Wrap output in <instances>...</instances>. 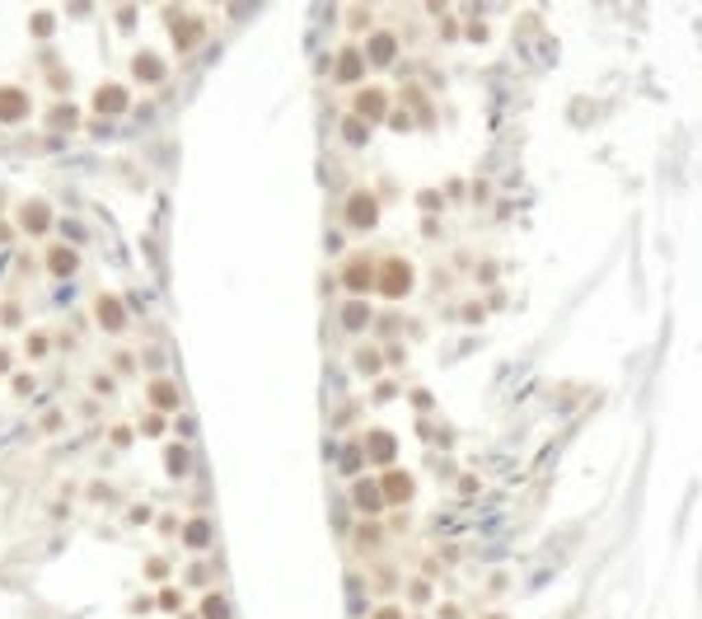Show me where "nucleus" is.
<instances>
[{"mask_svg":"<svg viewBox=\"0 0 702 619\" xmlns=\"http://www.w3.org/2000/svg\"><path fill=\"white\" fill-rule=\"evenodd\" d=\"M28 113H33V94L24 85H0V122L14 127V122H24Z\"/></svg>","mask_w":702,"mask_h":619,"instance_id":"obj_1","label":"nucleus"},{"mask_svg":"<svg viewBox=\"0 0 702 619\" xmlns=\"http://www.w3.org/2000/svg\"><path fill=\"white\" fill-rule=\"evenodd\" d=\"M52 225V207L43 202V197H33V202H24L19 207V230H28V235H43Z\"/></svg>","mask_w":702,"mask_h":619,"instance_id":"obj_2","label":"nucleus"},{"mask_svg":"<svg viewBox=\"0 0 702 619\" xmlns=\"http://www.w3.org/2000/svg\"><path fill=\"white\" fill-rule=\"evenodd\" d=\"M375 216H379V207H375V197H365V192H356V197L347 202V225H351V230H370Z\"/></svg>","mask_w":702,"mask_h":619,"instance_id":"obj_3","label":"nucleus"},{"mask_svg":"<svg viewBox=\"0 0 702 619\" xmlns=\"http://www.w3.org/2000/svg\"><path fill=\"white\" fill-rule=\"evenodd\" d=\"M94 108H99L104 117L127 113V89H122V85H99V89H94Z\"/></svg>","mask_w":702,"mask_h":619,"instance_id":"obj_4","label":"nucleus"},{"mask_svg":"<svg viewBox=\"0 0 702 619\" xmlns=\"http://www.w3.org/2000/svg\"><path fill=\"white\" fill-rule=\"evenodd\" d=\"M131 71H136V80L159 85V80H164V56H155V52H136V61H131Z\"/></svg>","mask_w":702,"mask_h":619,"instance_id":"obj_5","label":"nucleus"},{"mask_svg":"<svg viewBox=\"0 0 702 619\" xmlns=\"http://www.w3.org/2000/svg\"><path fill=\"white\" fill-rule=\"evenodd\" d=\"M47 268H52L56 277H71V272L80 268V254L71 249V244H52V249H47Z\"/></svg>","mask_w":702,"mask_h":619,"instance_id":"obj_6","label":"nucleus"},{"mask_svg":"<svg viewBox=\"0 0 702 619\" xmlns=\"http://www.w3.org/2000/svg\"><path fill=\"white\" fill-rule=\"evenodd\" d=\"M94 315H99V324H104V328H113V333L127 324V310H122V300H117V296H99Z\"/></svg>","mask_w":702,"mask_h":619,"instance_id":"obj_7","label":"nucleus"},{"mask_svg":"<svg viewBox=\"0 0 702 619\" xmlns=\"http://www.w3.org/2000/svg\"><path fill=\"white\" fill-rule=\"evenodd\" d=\"M361 66H365V52L347 47V52L338 56V80H361Z\"/></svg>","mask_w":702,"mask_h":619,"instance_id":"obj_8","label":"nucleus"},{"mask_svg":"<svg viewBox=\"0 0 702 619\" xmlns=\"http://www.w3.org/2000/svg\"><path fill=\"white\" fill-rule=\"evenodd\" d=\"M408 286H412V268H408V263H393V268L384 272V291L398 296V291H408Z\"/></svg>","mask_w":702,"mask_h":619,"instance_id":"obj_9","label":"nucleus"},{"mask_svg":"<svg viewBox=\"0 0 702 619\" xmlns=\"http://www.w3.org/2000/svg\"><path fill=\"white\" fill-rule=\"evenodd\" d=\"M398 497L403 502L412 497V474H389L384 479V502H398Z\"/></svg>","mask_w":702,"mask_h":619,"instance_id":"obj_10","label":"nucleus"},{"mask_svg":"<svg viewBox=\"0 0 702 619\" xmlns=\"http://www.w3.org/2000/svg\"><path fill=\"white\" fill-rule=\"evenodd\" d=\"M379 108H384V94H379V89H361V94H356V113H361V117H379Z\"/></svg>","mask_w":702,"mask_h":619,"instance_id":"obj_11","label":"nucleus"},{"mask_svg":"<svg viewBox=\"0 0 702 619\" xmlns=\"http://www.w3.org/2000/svg\"><path fill=\"white\" fill-rule=\"evenodd\" d=\"M150 399H155L159 408H174L178 404V390H174L169 380H155V385H150Z\"/></svg>","mask_w":702,"mask_h":619,"instance_id":"obj_12","label":"nucleus"},{"mask_svg":"<svg viewBox=\"0 0 702 619\" xmlns=\"http://www.w3.org/2000/svg\"><path fill=\"white\" fill-rule=\"evenodd\" d=\"M174 33H178V47H192V43L202 38V19H183Z\"/></svg>","mask_w":702,"mask_h":619,"instance_id":"obj_13","label":"nucleus"},{"mask_svg":"<svg viewBox=\"0 0 702 619\" xmlns=\"http://www.w3.org/2000/svg\"><path fill=\"white\" fill-rule=\"evenodd\" d=\"M365 258H351V268H347V286L351 291H361V286H370V268H361Z\"/></svg>","mask_w":702,"mask_h":619,"instance_id":"obj_14","label":"nucleus"},{"mask_svg":"<svg viewBox=\"0 0 702 619\" xmlns=\"http://www.w3.org/2000/svg\"><path fill=\"white\" fill-rule=\"evenodd\" d=\"M370 455H375V460H389L393 455V436H389V431H375V436H370Z\"/></svg>","mask_w":702,"mask_h":619,"instance_id":"obj_15","label":"nucleus"},{"mask_svg":"<svg viewBox=\"0 0 702 619\" xmlns=\"http://www.w3.org/2000/svg\"><path fill=\"white\" fill-rule=\"evenodd\" d=\"M202 615H207V619H230V610H225V596L211 592L207 600H202Z\"/></svg>","mask_w":702,"mask_h":619,"instance_id":"obj_16","label":"nucleus"},{"mask_svg":"<svg viewBox=\"0 0 702 619\" xmlns=\"http://www.w3.org/2000/svg\"><path fill=\"white\" fill-rule=\"evenodd\" d=\"M183 539H187V544H192V549H202V544H207V539H211V530H207V521H192V526H187V530H183Z\"/></svg>","mask_w":702,"mask_h":619,"instance_id":"obj_17","label":"nucleus"},{"mask_svg":"<svg viewBox=\"0 0 702 619\" xmlns=\"http://www.w3.org/2000/svg\"><path fill=\"white\" fill-rule=\"evenodd\" d=\"M52 127H75V108H71V104H56L52 108Z\"/></svg>","mask_w":702,"mask_h":619,"instance_id":"obj_18","label":"nucleus"},{"mask_svg":"<svg viewBox=\"0 0 702 619\" xmlns=\"http://www.w3.org/2000/svg\"><path fill=\"white\" fill-rule=\"evenodd\" d=\"M370 56H375V61H389V56H393V43H389V33H379V38L370 43Z\"/></svg>","mask_w":702,"mask_h":619,"instance_id":"obj_19","label":"nucleus"},{"mask_svg":"<svg viewBox=\"0 0 702 619\" xmlns=\"http://www.w3.org/2000/svg\"><path fill=\"white\" fill-rule=\"evenodd\" d=\"M356 502H361V507H370V512H375V507H379V502H384V497H379V493H375V484H361V488H356Z\"/></svg>","mask_w":702,"mask_h":619,"instance_id":"obj_20","label":"nucleus"},{"mask_svg":"<svg viewBox=\"0 0 702 619\" xmlns=\"http://www.w3.org/2000/svg\"><path fill=\"white\" fill-rule=\"evenodd\" d=\"M28 352L43 357V352H47V338H43V333H28Z\"/></svg>","mask_w":702,"mask_h":619,"instance_id":"obj_21","label":"nucleus"},{"mask_svg":"<svg viewBox=\"0 0 702 619\" xmlns=\"http://www.w3.org/2000/svg\"><path fill=\"white\" fill-rule=\"evenodd\" d=\"M169 469H178V474H183V469H187V451H183V446H178V451H174V455H169Z\"/></svg>","mask_w":702,"mask_h":619,"instance_id":"obj_22","label":"nucleus"},{"mask_svg":"<svg viewBox=\"0 0 702 619\" xmlns=\"http://www.w3.org/2000/svg\"><path fill=\"white\" fill-rule=\"evenodd\" d=\"M361 319H370V310H361V305H351V310H347V324L356 328V324H361Z\"/></svg>","mask_w":702,"mask_h":619,"instance_id":"obj_23","label":"nucleus"},{"mask_svg":"<svg viewBox=\"0 0 702 619\" xmlns=\"http://www.w3.org/2000/svg\"><path fill=\"white\" fill-rule=\"evenodd\" d=\"M178 600H183L178 592H164V596H159V605H164V610H178Z\"/></svg>","mask_w":702,"mask_h":619,"instance_id":"obj_24","label":"nucleus"},{"mask_svg":"<svg viewBox=\"0 0 702 619\" xmlns=\"http://www.w3.org/2000/svg\"><path fill=\"white\" fill-rule=\"evenodd\" d=\"M375 619H403V615H398V610H379Z\"/></svg>","mask_w":702,"mask_h":619,"instance_id":"obj_25","label":"nucleus"},{"mask_svg":"<svg viewBox=\"0 0 702 619\" xmlns=\"http://www.w3.org/2000/svg\"><path fill=\"white\" fill-rule=\"evenodd\" d=\"M10 235H14V230H10V225H5V221H0V240H10Z\"/></svg>","mask_w":702,"mask_h":619,"instance_id":"obj_26","label":"nucleus"},{"mask_svg":"<svg viewBox=\"0 0 702 619\" xmlns=\"http://www.w3.org/2000/svg\"><path fill=\"white\" fill-rule=\"evenodd\" d=\"M5 366H10V352H0V371H5Z\"/></svg>","mask_w":702,"mask_h":619,"instance_id":"obj_27","label":"nucleus"}]
</instances>
